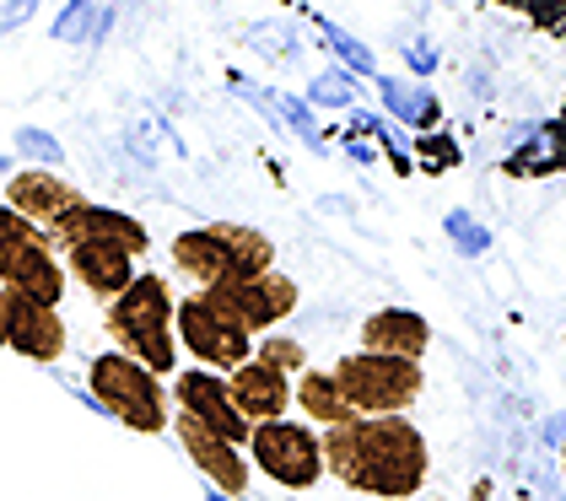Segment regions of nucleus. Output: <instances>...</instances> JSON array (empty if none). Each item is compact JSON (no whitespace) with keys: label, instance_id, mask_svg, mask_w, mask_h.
<instances>
[{"label":"nucleus","instance_id":"nucleus-14","mask_svg":"<svg viewBox=\"0 0 566 501\" xmlns=\"http://www.w3.org/2000/svg\"><path fill=\"white\" fill-rule=\"evenodd\" d=\"M87 200L76 184H65V178H54V173H44V167H28V173H17L11 184H6V206L17 210V216H28L33 227H54L65 210H76Z\"/></svg>","mask_w":566,"mask_h":501},{"label":"nucleus","instance_id":"nucleus-17","mask_svg":"<svg viewBox=\"0 0 566 501\" xmlns=\"http://www.w3.org/2000/svg\"><path fill=\"white\" fill-rule=\"evenodd\" d=\"M427 340H432L427 319L410 313V307H384V313H373V319L361 324V351H373V356H405V362H421Z\"/></svg>","mask_w":566,"mask_h":501},{"label":"nucleus","instance_id":"nucleus-7","mask_svg":"<svg viewBox=\"0 0 566 501\" xmlns=\"http://www.w3.org/2000/svg\"><path fill=\"white\" fill-rule=\"evenodd\" d=\"M174 330L178 340H184V351L206 367V373H238L243 362H254V334L238 330L227 313H217L206 296H184L174 307Z\"/></svg>","mask_w":566,"mask_h":501},{"label":"nucleus","instance_id":"nucleus-3","mask_svg":"<svg viewBox=\"0 0 566 501\" xmlns=\"http://www.w3.org/2000/svg\"><path fill=\"white\" fill-rule=\"evenodd\" d=\"M174 264L184 275H195L200 286H217V281H249L264 275L275 264L270 238L254 227H238V221H217V227H195V232H178L174 238Z\"/></svg>","mask_w":566,"mask_h":501},{"label":"nucleus","instance_id":"nucleus-19","mask_svg":"<svg viewBox=\"0 0 566 501\" xmlns=\"http://www.w3.org/2000/svg\"><path fill=\"white\" fill-rule=\"evenodd\" d=\"M254 362H270V367H281V373H297V367H303V345H297V340L264 334L260 345H254Z\"/></svg>","mask_w":566,"mask_h":501},{"label":"nucleus","instance_id":"nucleus-22","mask_svg":"<svg viewBox=\"0 0 566 501\" xmlns=\"http://www.w3.org/2000/svg\"><path fill=\"white\" fill-rule=\"evenodd\" d=\"M0 345H6V307H0Z\"/></svg>","mask_w":566,"mask_h":501},{"label":"nucleus","instance_id":"nucleus-6","mask_svg":"<svg viewBox=\"0 0 566 501\" xmlns=\"http://www.w3.org/2000/svg\"><path fill=\"white\" fill-rule=\"evenodd\" d=\"M335 383H340V394L356 416H405V405H416L427 377H421V362L356 351L335 367Z\"/></svg>","mask_w":566,"mask_h":501},{"label":"nucleus","instance_id":"nucleus-16","mask_svg":"<svg viewBox=\"0 0 566 501\" xmlns=\"http://www.w3.org/2000/svg\"><path fill=\"white\" fill-rule=\"evenodd\" d=\"M65 259H71V275H76L92 296H103V302H114V296L135 281V253L114 249V243H103V238H82V243H71Z\"/></svg>","mask_w":566,"mask_h":501},{"label":"nucleus","instance_id":"nucleus-15","mask_svg":"<svg viewBox=\"0 0 566 501\" xmlns=\"http://www.w3.org/2000/svg\"><path fill=\"white\" fill-rule=\"evenodd\" d=\"M227 388H232V405L243 410L249 426L281 420L286 405H292V383H286L281 367H270V362H243L238 373H227Z\"/></svg>","mask_w":566,"mask_h":501},{"label":"nucleus","instance_id":"nucleus-8","mask_svg":"<svg viewBox=\"0 0 566 501\" xmlns=\"http://www.w3.org/2000/svg\"><path fill=\"white\" fill-rule=\"evenodd\" d=\"M249 453L264 474L286 491H313L318 474H324V442L313 437V426H297V420H260L249 431Z\"/></svg>","mask_w":566,"mask_h":501},{"label":"nucleus","instance_id":"nucleus-21","mask_svg":"<svg viewBox=\"0 0 566 501\" xmlns=\"http://www.w3.org/2000/svg\"><path fill=\"white\" fill-rule=\"evenodd\" d=\"M329 43H335V49H340V54H346L350 65H356V71H373V54H367V49H361V43H350L346 33H335V28H329Z\"/></svg>","mask_w":566,"mask_h":501},{"label":"nucleus","instance_id":"nucleus-18","mask_svg":"<svg viewBox=\"0 0 566 501\" xmlns=\"http://www.w3.org/2000/svg\"><path fill=\"white\" fill-rule=\"evenodd\" d=\"M292 405H303V416L324 420V426H340V420L356 416V410L346 405V394H340V383H335V373H303L297 394H292Z\"/></svg>","mask_w":566,"mask_h":501},{"label":"nucleus","instance_id":"nucleus-2","mask_svg":"<svg viewBox=\"0 0 566 501\" xmlns=\"http://www.w3.org/2000/svg\"><path fill=\"white\" fill-rule=\"evenodd\" d=\"M174 292H168V281L163 275H135L125 292L108 302V334H114V345L135 356L146 373L168 377L178 367V330H174Z\"/></svg>","mask_w":566,"mask_h":501},{"label":"nucleus","instance_id":"nucleus-11","mask_svg":"<svg viewBox=\"0 0 566 501\" xmlns=\"http://www.w3.org/2000/svg\"><path fill=\"white\" fill-rule=\"evenodd\" d=\"M0 307H6V345L28 362H60L65 356V319L60 307H44L22 292L0 286Z\"/></svg>","mask_w":566,"mask_h":501},{"label":"nucleus","instance_id":"nucleus-10","mask_svg":"<svg viewBox=\"0 0 566 501\" xmlns=\"http://www.w3.org/2000/svg\"><path fill=\"white\" fill-rule=\"evenodd\" d=\"M174 399H178V416L200 420L206 431H217L227 437L232 448H249V420L243 410L232 405V388H227V377L221 373H206V367H189V373L174 377Z\"/></svg>","mask_w":566,"mask_h":501},{"label":"nucleus","instance_id":"nucleus-12","mask_svg":"<svg viewBox=\"0 0 566 501\" xmlns=\"http://www.w3.org/2000/svg\"><path fill=\"white\" fill-rule=\"evenodd\" d=\"M82 238H103V243H114V249H125V253L151 249V238H146V227H140L135 216L92 206V200H82L76 210H65V216L49 227V243H54V249H71V243H82Z\"/></svg>","mask_w":566,"mask_h":501},{"label":"nucleus","instance_id":"nucleus-1","mask_svg":"<svg viewBox=\"0 0 566 501\" xmlns=\"http://www.w3.org/2000/svg\"><path fill=\"white\" fill-rule=\"evenodd\" d=\"M324 469L367 497H416L427 486V437L405 416H350L324 437Z\"/></svg>","mask_w":566,"mask_h":501},{"label":"nucleus","instance_id":"nucleus-13","mask_svg":"<svg viewBox=\"0 0 566 501\" xmlns=\"http://www.w3.org/2000/svg\"><path fill=\"white\" fill-rule=\"evenodd\" d=\"M178 442H184V453L206 469V480L227 491V497H243L249 491V459H243V448H232L227 437L217 431H206L200 420L178 416Z\"/></svg>","mask_w":566,"mask_h":501},{"label":"nucleus","instance_id":"nucleus-20","mask_svg":"<svg viewBox=\"0 0 566 501\" xmlns=\"http://www.w3.org/2000/svg\"><path fill=\"white\" fill-rule=\"evenodd\" d=\"M384 97H389L394 114H405V119H432V108H427L432 97H427V92H399V82H389L384 86Z\"/></svg>","mask_w":566,"mask_h":501},{"label":"nucleus","instance_id":"nucleus-4","mask_svg":"<svg viewBox=\"0 0 566 501\" xmlns=\"http://www.w3.org/2000/svg\"><path fill=\"white\" fill-rule=\"evenodd\" d=\"M0 286L33 296L44 307H60V296H65V264L49 243V232L33 227L28 216H17L11 206H0Z\"/></svg>","mask_w":566,"mask_h":501},{"label":"nucleus","instance_id":"nucleus-9","mask_svg":"<svg viewBox=\"0 0 566 501\" xmlns=\"http://www.w3.org/2000/svg\"><path fill=\"white\" fill-rule=\"evenodd\" d=\"M200 296L227 313L238 330L249 334H270L281 319H292V307H297V281L292 275H275V270H264V275H249V281H217V286H200Z\"/></svg>","mask_w":566,"mask_h":501},{"label":"nucleus","instance_id":"nucleus-5","mask_svg":"<svg viewBox=\"0 0 566 501\" xmlns=\"http://www.w3.org/2000/svg\"><path fill=\"white\" fill-rule=\"evenodd\" d=\"M92 399L108 410L114 420H125L130 431H163L168 426V394H163V377L146 373L135 356L125 351H103L97 362H92Z\"/></svg>","mask_w":566,"mask_h":501}]
</instances>
